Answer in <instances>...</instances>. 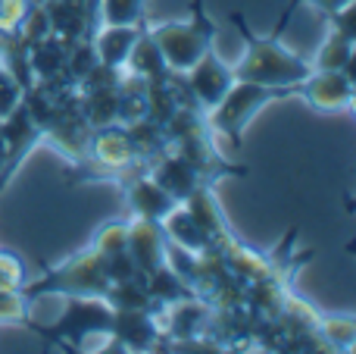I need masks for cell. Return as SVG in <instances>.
Here are the masks:
<instances>
[{"instance_id": "6da1fadb", "label": "cell", "mask_w": 356, "mask_h": 354, "mask_svg": "<svg viewBox=\"0 0 356 354\" xmlns=\"http://www.w3.org/2000/svg\"><path fill=\"white\" fill-rule=\"evenodd\" d=\"M232 22L238 25V31L244 35L247 50L244 60L232 69L234 82H253V85H272V88H288V85H300L313 66H309L303 56L291 54L282 41H278L275 31H269L266 38H257L247 29L244 16L232 13Z\"/></svg>"}, {"instance_id": "7a4b0ae2", "label": "cell", "mask_w": 356, "mask_h": 354, "mask_svg": "<svg viewBox=\"0 0 356 354\" xmlns=\"http://www.w3.org/2000/svg\"><path fill=\"white\" fill-rule=\"evenodd\" d=\"M284 94H297V85L288 88H272V85H253V82H234L225 91V98L209 110V119L213 129L219 135H225L228 141L238 148L241 138H244V129L250 125V119L263 110L269 100L284 98Z\"/></svg>"}, {"instance_id": "3957f363", "label": "cell", "mask_w": 356, "mask_h": 354, "mask_svg": "<svg viewBox=\"0 0 356 354\" xmlns=\"http://www.w3.org/2000/svg\"><path fill=\"white\" fill-rule=\"evenodd\" d=\"M147 31L156 41V47H160L169 72H188L213 47V38H216V25L209 16H203L200 0H194V19L191 22H169Z\"/></svg>"}, {"instance_id": "277c9868", "label": "cell", "mask_w": 356, "mask_h": 354, "mask_svg": "<svg viewBox=\"0 0 356 354\" xmlns=\"http://www.w3.org/2000/svg\"><path fill=\"white\" fill-rule=\"evenodd\" d=\"M184 85H188L191 98L197 100V107H203V110L209 113L222 98H225L228 88L234 85V75H232V69L219 60L216 47H209L207 54L188 69V82H184Z\"/></svg>"}, {"instance_id": "5b68a950", "label": "cell", "mask_w": 356, "mask_h": 354, "mask_svg": "<svg viewBox=\"0 0 356 354\" xmlns=\"http://www.w3.org/2000/svg\"><path fill=\"white\" fill-rule=\"evenodd\" d=\"M297 94L307 98L309 107L322 113H341V110H350L353 104V79L350 72H313L297 85Z\"/></svg>"}, {"instance_id": "8992f818", "label": "cell", "mask_w": 356, "mask_h": 354, "mask_svg": "<svg viewBox=\"0 0 356 354\" xmlns=\"http://www.w3.org/2000/svg\"><path fill=\"white\" fill-rule=\"evenodd\" d=\"M129 201L141 220H163L178 204L172 194L163 192V188L156 185L154 179H147L144 173H138L129 179Z\"/></svg>"}, {"instance_id": "52a82bcc", "label": "cell", "mask_w": 356, "mask_h": 354, "mask_svg": "<svg viewBox=\"0 0 356 354\" xmlns=\"http://www.w3.org/2000/svg\"><path fill=\"white\" fill-rule=\"evenodd\" d=\"M141 29H144V22L141 25H104V31H100L97 41H94L97 60L104 63V66L122 69L131 54V44L141 35Z\"/></svg>"}, {"instance_id": "ba28073f", "label": "cell", "mask_w": 356, "mask_h": 354, "mask_svg": "<svg viewBox=\"0 0 356 354\" xmlns=\"http://www.w3.org/2000/svg\"><path fill=\"white\" fill-rule=\"evenodd\" d=\"M97 13L104 25H141L144 0H97Z\"/></svg>"}, {"instance_id": "9c48e42d", "label": "cell", "mask_w": 356, "mask_h": 354, "mask_svg": "<svg viewBox=\"0 0 356 354\" xmlns=\"http://www.w3.org/2000/svg\"><path fill=\"white\" fill-rule=\"evenodd\" d=\"M19 100H22V85H19V79L10 72V69L0 66V123L16 110Z\"/></svg>"}, {"instance_id": "30bf717a", "label": "cell", "mask_w": 356, "mask_h": 354, "mask_svg": "<svg viewBox=\"0 0 356 354\" xmlns=\"http://www.w3.org/2000/svg\"><path fill=\"white\" fill-rule=\"evenodd\" d=\"M316 330H322L328 336V342L334 345V348H341V351H350V345H353V336H356V330H353V320L350 317H344V320H322Z\"/></svg>"}, {"instance_id": "8fae6325", "label": "cell", "mask_w": 356, "mask_h": 354, "mask_svg": "<svg viewBox=\"0 0 356 354\" xmlns=\"http://www.w3.org/2000/svg\"><path fill=\"white\" fill-rule=\"evenodd\" d=\"M25 279L22 261H19L13 251H0V292H13L19 288Z\"/></svg>"}, {"instance_id": "7c38bea8", "label": "cell", "mask_w": 356, "mask_h": 354, "mask_svg": "<svg viewBox=\"0 0 356 354\" xmlns=\"http://www.w3.org/2000/svg\"><path fill=\"white\" fill-rule=\"evenodd\" d=\"M300 3H313V6H319V10H322V13H325V16H334V13L347 10V6H350V3H353V0H291V6H288V10H284L282 22H278V25H275V29H272V31H275V35H282V29H284V25H288L291 13H294V10H297V6H300Z\"/></svg>"}, {"instance_id": "4fadbf2b", "label": "cell", "mask_w": 356, "mask_h": 354, "mask_svg": "<svg viewBox=\"0 0 356 354\" xmlns=\"http://www.w3.org/2000/svg\"><path fill=\"white\" fill-rule=\"evenodd\" d=\"M10 320H29L25 298L16 288L13 292H0V323H10Z\"/></svg>"}, {"instance_id": "5bb4252c", "label": "cell", "mask_w": 356, "mask_h": 354, "mask_svg": "<svg viewBox=\"0 0 356 354\" xmlns=\"http://www.w3.org/2000/svg\"><path fill=\"white\" fill-rule=\"evenodd\" d=\"M3 163H6V138L0 132V173H3Z\"/></svg>"}]
</instances>
